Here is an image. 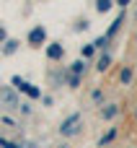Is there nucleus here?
Wrapping results in <instances>:
<instances>
[{"instance_id": "12", "label": "nucleus", "mask_w": 137, "mask_h": 148, "mask_svg": "<svg viewBox=\"0 0 137 148\" xmlns=\"http://www.w3.org/2000/svg\"><path fill=\"white\" fill-rule=\"evenodd\" d=\"M0 148H18L16 143H8V140H0Z\"/></svg>"}, {"instance_id": "16", "label": "nucleus", "mask_w": 137, "mask_h": 148, "mask_svg": "<svg viewBox=\"0 0 137 148\" xmlns=\"http://www.w3.org/2000/svg\"><path fill=\"white\" fill-rule=\"evenodd\" d=\"M135 114H137V112H135Z\"/></svg>"}, {"instance_id": "5", "label": "nucleus", "mask_w": 137, "mask_h": 148, "mask_svg": "<svg viewBox=\"0 0 137 148\" xmlns=\"http://www.w3.org/2000/svg\"><path fill=\"white\" fill-rule=\"evenodd\" d=\"M119 81H122V86H127V83L132 81V68H124L122 75H119Z\"/></svg>"}, {"instance_id": "4", "label": "nucleus", "mask_w": 137, "mask_h": 148, "mask_svg": "<svg viewBox=\"0 0 137 148\" xmlns=\"http://www.w3.org/2000/svg\"><path fill=\"white\" fill-rule=\"evenodd\" d=\"M114 138H117V127H111V130H109V133H106V135H104V138H101V140H98V146L104 148V146H106V143H111V140H114Z\"/></svg>"}, {"instance_id": "2", "label": "nucleus", "mask_w": 137, "mask_h": 148, "mask_svg": "<svg viewBox=\"0 0 137 148\" xmlns=\"http://www.w3.org/2000/svg\"><path fill=\"white\" fill-rule=\"evenodd\" d=\"M44 36H47V31L41 29V26H36L31 34H28V44H34V47H39L41 42H44Z\"/></svg>"}, {"instance_id": "14", "label": "nucleus", "mask_w": 137, "mask_h": 148, "mask_svg": "<svg viewBox=\"0 0 137 148\" xmlns=\"http://www.w3.org/2000/svg\"><path fill=\"white\" fill-rule=\"evenodd\" d=\"M117 3H119V5H127V3H130V0H117Z\"/></svg>"}, {"instance_id": "10", "label": "nucleus", "mask_w": 137, "mask_h": 148, "mask_svg": "<svg viewBox=\"0 0 137 148\" xmlns=\"http://www.w3.org/2000/svg\"><path fill=\"white\" fill-rule=\"evenodd\" d=\"M93 52H96V49H93V47H91V44H85V47H83V55H85V57H91V55H93Z\"/></svg>"}, {"instance_id": "15", "label": "nucleus", "mask_w": 137, "mask_h": 148, "mask_svg": "<svg viewBox=\"0 0 137 148\" xmlns=\"http://www.w3.org/2000/svg\"><path fill=\"white\" fill-rule=\"evenodd\" d=\"M3 39H5V31H3V29H0V42H3Z\"/></svg>"}, {"instance_id": "11", "label": "nucleus", "mask_w": 137, "mask_h": 148, "mask_svg": "<svg viewBox=\"0 0 137 148\" xmlns=\"http://www.w3.org/2000/svg\"><path fill=\"white\" fill-rule=\"evenodd\" d=\"M111 5V0H98V10H106Z\"/></svg>"}, {"instance_id": "9", "label": "nucleus", "mask_w": 137, "mask_h": 148, "mask_svg": "<svg viewBox=\"0 0 137 148\" xmlns=\"http://www.w3.org/2000/svg\"><path fill=\"white\" fill-rule=\"evenodd\" d=\"M23 94H28L31 99H39V88H34L31 83H26V88H23Z\"/></svg>"}, {"instance_id": "13", "label": "nucleus", "mask_w": 137, "mask_h": 148, "mask_svg": "<svg viewBox=\"0 0 137 148\" xmlns=\"http://www.w3.org/2000/svg\"><path fill=\"white\" fill-rule=\"evenodd\" d=\"M5 52L10 55V52H16V42H8V47H5Z\"/></svg>"}, {"instance_id": "1", "label": "nucleus", "mask_w": 137, "mask_h": 148, "mask_svg": "<svg viewBox=\"0 0 137 148\" xmlns=\"http://www.w3.org/2000/svg\"><path fill=\"white\" fill-rule=\"evenodd\" d=\"M78 125H80V114H70V117H67V120L62 122V127H60V133H62V135H75V133L80 130Z\"/></svg>"}, {"instance_id": "3", "label": "nucleus", "mask_w": 137, "mask_h": 148, "mask_svg": "<svg viewBox=\"0 0 137 148\" xmlns=\"http://www.w3.org/2000/svg\"><path fill=\"white\" fill-rule=\"evenodd\" d=\"M47 57H52V60H60V57H62V47H60V44H52V47H47Z\"/></svg>"}, {"instance_id": "6", "label": "nucleus", "mask_w": 137, "mask_h": 148, "mask_svg": "<svg viewBox=\"0 0 137 148\" xmlns=\"http://www.w3.org/2000/svg\"><path fill=\"white\" fill-rule=\"evenodd\" d=\"M114 114H117V104H109V107L101 112V117H104V120H111Z\"/></svg>"}, {"instance_id": "7", "label": "nucleus", "mask_w": 137, "mask_h": 148, "mask_svg": "<svg viewBox=\"0 0 137 148\" xmlns=\"http://www.w3.org/2000/svg\"><path fill=\"white\" fill-rule=\"evenodd\" d=\"M111 65V55H101V60H98V70H106Z\"/></svg>"}, {"instance_id": "8", "label": "nucleus", "mask_w": 137, "mask_h": 148, "mask_svg": "<svg viewBox=\"0 0 137 148\" xmlns=\"http://www.w3.org/2000/svg\"><path fill=\"white\" fill-rule=\"evenodd\" d=\"M83 70H85V62H80V60H78V62H73V68H70V73H73V75H80Z\"/></svg>"}]
</instances>
